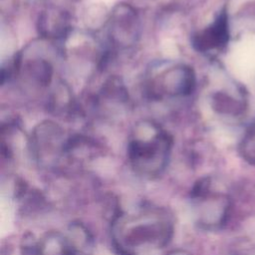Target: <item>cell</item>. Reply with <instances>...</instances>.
<instances>
[{"instance_id": "12", "label": "cell", "mask_w": 255, "mask_h": 255, "mask_svg": "<svg viewBox=\"0 0 255 255\" xmlns=\"http://www.w3.org/2000/svg\"><path fill=\"white\" fill-rule=\"evenodd\" d=\"M165 255H191V254L184 249H173L168 253H166Z\"/></svg>"}, {"instance_id": "5", "label": "cell", "mask_w": 255, "mask_h": 255, "mask_svg": "<svg viewBox=\"0 0 255 255\" xmlns=\"http://www.w3.org/2000/svg\"><path fill=\"white\" fill-rule=\"evenodd\" d=\"M139 34L138 16L128 4H118L111 16L109 35L119 47H128L136 42Z\"/></svg>"}, {"instance_id": "9", "label": "cell", "mask_w": 255, "mask_h": 255, "mask_svg": "<svg viewBox=\"0 0 255 255\" xmlns=\"http://www.w3.org/2000/svg\"><path fill=\"white\" fill-rule=\"evenodd\" d=\"M36 255H78L66 233L49 231L36 242Z\"/></svg>"}, {"instance_id": "2", "label": "cell", "mask_w": 255, "mask_h": 255, "mask_svg": "<svg viewBox=\"0 0 255 255\" xmlns=\"http://www.w3.org/2000/svg\"><path fill=\"white\" fill-rule=\"evenodd\" d=\"M172 146L171 136L153 124L138 127L128 145L131 169L139 176L152 179L166 168Z\"/></svg>"}, {"instance_id": "11", "label": "cell", "mask_w": 255, "mask_h": 255, "mask_svg": "<svg viewBox=\"0 0 255 255\" xmlns=\"http://www.w3.org/2000/svg\"><path fill=\"white\" fill-rule=\"evenodd\" d=\"M245 156L252 162H255V129L252 130L244 142Z\"/></svg>"}, {"instance_id": "4", "label": "cell", "mask_w": 255, "mask_h": 255, "mask_svg": "<svg viewBox=\"0 0 255 255\" xmlns=\"http://www.w3.org/2000/svg\"><path fill=\"white\" fill-rule=\"evenodd\" d=\"M67 141H64L63 131L52 122L40 124L33 134L32 148L41 163H55L66 154Z\"/></svg>"}, {"instance_id": "6", "label": "cell", "mask_w": 255, "mask_h": 255, "mask_svg": "<svg viewBox=\"0 0 255 255\" xmlns=\"http://www.w3.org/2000/svg\"><path fill=\"white\" fill-rule=\"evenodd\" d=\"M158 86L161 93L167 96H187L194 90L195 75L188 66L172 67L160 75Z\"/></svg>"}, {"instance_id": "7", "label": "cell", "mask_w": 255, "mask_h": 255, "mask_svg": "<svg viewBox=\"0 0 255 255\" xmlns=\"http://www.w3.org/2000/svg\"><path fill=\"white\" fill-rule=\"evenodd\" d=\"M39 31L46 38L59 39L66 36L70 29V19L66 11L50 8L39 17Z\"/></svg>"}, {"instance_id": "10", "label": "cell", "mask_w": 255, "mask_h": 255, "mask_svg": "<svg viewBox=\"0 0 255 255\" xmlns=\"http://www.w3.org/2000/svg\"><path fill=\"white\" fill-rule=\"evenodd\" d=\"M24 71L28 78L31 81H34L36 84L47 86L51 82L53 73L52 67L49 62L43 59H37L27 63Z\"/></svg>"}, {"instance_id": "3", "label": "cell", "mask_w": 255, "mask_h": 255, "mask_svg": "<svg viewBox=\"0 0 255 255\" xmlns=\"http://www.w3.org/2000/svg\"><path fill=\"white\" fill-rule=\"evenodd\" d=\"M210 184L208 178H202L195 183L190 192L196 224L203 229L220 227L228 215V200L222 195L214 194Z\"/></svg>"}, {"instance_id": "8", "label": "cell", "mask_w": 255, "mask_h": 255, "mask_svg": "<svg viewBox=\"0 0 255 255\" xmlns=\"http://www.w3.org/2000/svg\"><path fill=\"white\" fill-rule=\"evenodd\" d=\"M227 36L226 17L221 15L213 24L192 37V45L196 50L205 52L222 46L226 42Z\"/></svg>"}, {"instance_id": "1", "label": "cell", "mask_w": 255, "mask_h": 255, "mask_svg": "<svg viewBox=\"0 0 255 255\" xmlns=\"http://www.w3.org/2000/svg\"><path fill=\"white\" fill-rule=\"evenodd\" d=\"M173 233L172 214L153 204L120 210L111 223L112 244L118 255H159Z\"/></svg>"}]
</instances>
